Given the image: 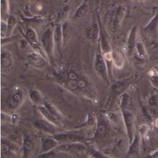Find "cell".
Listing matches in <instances>:
<instances>
[{
    "instance_id": "obj_1",
    "label": "cell",
    "mask_w": 158,
    "mask_h": 158,
    "mask_svg": "<svg viewBox=\"0 0 158 158\" xmlns=\"http://www.w3.org/2000/svg\"><path fill=\"white\" fill-rule=\"evenodd\" d=\"M28 93L21 86L10 88L2 98L1 112L9 114L17 110L28 97Z\"/></svg>"
},
{
    "instance_id": "obj_2",
    "label": "cell",
    "mask_w": 158,
    "mask_h": 158,
    "mask_svg": "<svg viewBox=\"0 0 158 158\" xmlns=\"http://www.w3.org/2000/svg\"><path fill=\"white\" fill-rule=\"evenodd\" d=\"M38 110L41 117L49 121L57 127H59L62 122L64 117L55 105L47 99L38 106Z\"/></svg>"
},
{
    "instance_id": "obj_3",
    "label": "cell",
    "mask_w": 158,
    "mask_h": 158,
    "mask_svg": "<svg viewBox=\"0 0 158 158\" xmlns=\"http://www.w3.org/2000/svg\"><path fill=\"white\" fill-rule=\"evenodd\" d=\"M53 31L54 26H48L43 30L40 37L41 46L51 64H53L54 62L55 52Z\"/></svg>"
},
{
    "instance_id": "obj_4",
    "label": "cell",
    "mask_w": 158,
    "mask_h": 158,
    "mask_svg": "<svg viewBox=\"0 0 158 158\" xmlns=\"http://www.w3.org/2000/svg\"><path fill=\"white\" fill-rule=\"evenodd\" d=\"M127 7L124 4H118L114 6L109 12L107 21L112 32L117 31L127 15Z\"/></svg>"
},
{
    "instance_id": "obj_5",
    "label": "cell",
    "mask_w": 158,
    "mask_h": 158,
    "mask_svg": "<svg viewBox=\"0 0 158 158\" xmlns=\"http://www.w3.org/2000/svg\"><path fill=\"white\" fill-rule=\"evenodd\" d=\"M135 78L136 77L133 75L129 78L120 80L113 83L109 90L107 104H112L113 102L123 94Z\"/></svg>"
},
{
    "instance_id": "obj_6",
    "label": "cell",
    "mask_w": 158,
    "mask_h": 158,
    "mask_svg": "<svg viewBox=\"0 0 158 158\" xmlns=\"http://www.w3.org/2000/svg\"><path fill=\"white\" fill-rule=\"evenodd\" d=\"M94 69L96 74L103 81L105 82H107L109 81V69L104 54L99 47L94 55Z\"/></svg>"
},
{
    "instance_id": "obj_7",
    "label": "cell",
    "mask_w": 158,
    "mask_h": 158,
    "mask_svg": "<svg viewBox=\"0 0 158 158\" xmlns=\"http://www.w3.org/2000/svg\"><path fill=\"white\" fill-rule=\"evenodd\" d=\"M24 36L28 43L31 46L34 51L40 53L48 59L41 46L40 40L37 35V33L33 27L28 26L26 28L24 32Z\"/></svg>"
},
{
    "instance_id": "obj_8",
    "label": "cell",
    "mask_w": 158,
    "mask_h": 158,
    "mask_svg": "<svg viewBox=\"0 0 158 158\" xmlns=\"http://www.w3.org/2000/svg\"><path fill=\"white\" fill-rule=\"evenodd\" d=\"M1 73L10 74L14 69V60L12 54L7 49L1 48Z\"/></svg>"
},
{
    "instance_id": "obj_9",
    "label": "cell",
    "mask_w": 158,
    "mask_h": 158,
    "mask_svg": "<svg viewBox=\"0 0 158 158\" xmlns=\"http://www.w3.org/2000/svg\"><path fill=\"white\" fill-rule=\"evenodd\" d=\"M89 149V148L82 142H71L60 144L55 149L59 152L70 154L81 153Z\"/></svg>"
},
{
    "instance_id": "obj_10",
    "label": "cell",
    "mask_w": 158,
    "mask_h": 158,
    "mask_svg": "<svg viewBox=\"0 0 158 158\" xmlns=\"http://www.w3.org/2000/svg\"><path fill=\"white\" fill-rule=\"evenodd\" d=\"M52 136L60 143V144L71 142H81L85 139V135L77 131H59Z\"/></svg>"
},
{
    "instance_id": "obj_11",
    "label": "cell",
    "mask_w": 158,
    "mask_h": 158,
    "mask_svg": "<svg viewBox=\"0 0 158 158\" xmlns=\"http://www.w3.org/2000/svg\"><path fill=\"white\" fill-rule=\"evenodd\" d=\"M1 155L2 158H17L19 155V148L12 141L2 138Z\"/></svg>"
},
{
    "instance_id": "obj_12",
    "label": "cell",
    "mask_w": 158,
    "mask_h": 158,
    "mask_svg": "<svg viewBox=\"0 0 158 158\" xmlns=\"http://www.w3.org/2000/svg\"><path fill=\"white\" fill-rule=\"evenodd\" d=\"M27 60L30 65L37 69H43L49 63L44 56L34 50L27 54Z\"/></svg>"
},
{
    "instance_id": "obj_13",
    "label": "cell",
    "mask_w": 158,
    "mask_h": 158,
    "mask_svg": "<svg viewBox=\"0 0 158 158\" xmlns=\"http://www.w3.org/2000/svg\"><path fill=\"white\" fill-rule=\"evenodd\" d=\"M137 33H138V27L136 25L133 26L130 29L125 44L124 46V52L125 55L130 57L134 53L135 46L137 43Z\"/></svg>"
},
{
    "instance_id": "obj_14",
    "label": "cell",
    "mask_w": 158,
    "mask_h": 158,
    "mask_svg": "<svg viewBox=\"0 0 158 158\" xmlns=\"http://www.w3.org/2000/svg\"><path fill=\"white\" fill-rule=\"evenodd\" d=\"M122 120L124 123L127 135L129 140V143H131L133 140L135 133H134V116L128 109L121 110Z\"/></svg>"
},
{
    "instance_id": "obj_15",
    "label": "cell",
    "mask_w": 158,
    "mask_h": 158,
    "mask_svg": "<svg viewBox=\"0 0 158 158\" xmlns=\"http://www.w3.org/2000/svg\"><path fill=\"white\" fill-rule=\"evenodd\" d=\"M60 143L52 136H42L40 139V154L43 155L56 149Z\"/></svg>"
},
{
    "instance_id": "obj_16",
    "label": "cell",
    "mask_w": 158,
    "mask_h": 158,
    "mask_svg": "<svg viewBox=\"0 0 158 158\" xmlns=\"http://www.w3.org/2000/svg\"><path fill=\"white\" fill-rule=\"evenodd\" d=\"M33 125L34 127L38 130L51 135H53L55 133L59 132L58 127L47 120L43 117L36 119Z\"/></svg>"
},
{
    "instance_id": "obj_17",
    "label": "cell",
    "mask_w": 158,
    "mask_h": 158,
    "mask_svg": "<svg viewBox=\"0 0 158 158\" xmlns=\"http://www.w3.org/2000/svg\"><path fill=\"white\" fill-rule=\"evenodd\" d=\"M101 34L100 27L96 19L94 18L85 30V35L89 41H98Z\"/></svg>"
},
{
    "instance_id": "obj_18",
    "label": "cell",
    "mask_w": 158,
    "mask_h": 158,
    "mask_svg": "<svg viewBox=\"0 0 158 158\" xmlns=\"http://www.w3.org/2000/svg\"><path fill=\"white\" fill-rule=\"evenodd\" d=\"M53 36L55 51H56L58 54H60L64 44L62 24H54Z\"/></svg>"
},
{
    "instance_id": "obj_19",
    "label": "cell",
    "mask_w": 158,
    "mask_h": 158,
    "mask_svg": "<svg viewBox=\"0 0 158 158\" xmlns=\"http://www.w3.org/2000/svg\"><path fill=\"white\" fill-rule=\"evenodd\" d=\"M22 158H30L34 151V144L32 138L29 135L23 137L22 144Z\"/></svg>"
},
{
    "instance_id": "obj_20",
    "label": "cell",
    "mask_w": 158,
    "mask_h": 158,
    "mask_svg": "<svg viewBox=\"0 0 158 158\" xmlns=\"http://www.w3.org/2000/svg\"><path fill=\"white\" fill-rule=\"evenodd\" d=\"M70 7L69 6H63L59 7L53 15V21L54 24H62L67 21V17L69 13Z\"/></svg>"
},
{
    "instance_id": "obj_21",
    "label": "cell",
    "mask_w": 158,
    "mask_h": 158,
    "mask_svg": "<svg viewBox=\"0 0 158 158\" xmlns=\"http://www.w3.org/2000/svg\"><path fill=\"white\" fill-rule=\"evenodd\" d=\"M128 148L129 145L127 140L123 137H120L117 138L114 142L112 152L114 154H120L125 152V151H128Z\"/></svg>"
},
{
    "instance_id": "obj_22",
    "label": "cell",
    "mask_w": 158,
    "mask_h": 158,
    "mask_svg": "<svg viewBox=\"0 0 158 158\" xmlns=\"http://www.w3.org/2000/svg\"><path fill=\"white\" fill-rule=\"evenodd\" d=\"M143 31L151 34L157 35L158 33V11L152 17L146 26L143 28Z\"/></svg>"
},
{
    "instance_id": "obj_23",
    "label": "cell",
    "mask_w": 158,
    "mask_h": 158,
    "mask_svg": "<svg viewBox=\"0 0 158 158\" xmlns=\"http://www.w3.org/2000/svg\"><path fill=\"white\" fill-rule=\"evenodd\" d=\"M94 131V138L101 139L105 137L109 131L108 126L106 121L98 122V123Z\"/></svg>"
},
{
    "instance_id": "obj_24",
    "label": "cell",
    "mask_w": 158,
    "mask_h": 158,
    "mask_svg": "<svg viewBox=\"0 0 158 158\" xmlns=\"http://www.w3.org/2000/svg\"><path fill=\"white\" fill-rule=\"evenodd\" d=\"M88 8V0H83L80 2V4L74 11L72 17V19L73 20H78L81 19L86 15Z\"/></svg>"
},
{
    "instance_id": "obj_25",
    "label": "cell",
    "mask_w": 158,
    "mask_h": 158,
    "mask_svg": "<svg viewBox=\"0 0 158 158\" xmlns=\"http://www.w3.org/2000/svg\"><path fill=\"white\" fill-rule=\"evenodd\" d=\"M28 97L30 98L31 102L37 106L41 105L45 99L41 93L36 89H32L29 91L28 93Z\"/></svg>"
},
{
    "instance_id": "obj_26",
    "label": "cell",
    "mask_w": 158,
    "mask_h": 158,
    "mask_svg": "<svg viewBox=\"0 0 158 158\" xmlns=\"http://www.w3.org/2000/svg\"><path fill=\"white\" fill-rule=\"evenodd\" d=\"M129 148L128 152L130 154H136L139 152V144H140V137L139 135L136 133L135 135V136L131 141V143H130Z\"/></svg>"
},
{
    "instance_id": "obj_27",
    "label": "cell",
    "mask_w": 158,
    "mask_h": 158,
    "mask_svg": "<svg viewBox=\"0 0 158 158\" xmlns=\"http://www.w3.org/2000/svg\"><path fill=\"white\" fill-rule=\"evenodd\" d=\"M112 60L113 66L120 69L123 66L124 59L120 52L117 51H112Z\"/></svg>"
},
{
    "instance_id": "obj_28",
    "label": "cell",
    "mask_w": 158,
    "mask_h": 158,
    "mask_svg": "<svg viewBox=\"0 0 158 158\" xmlns=\"http://www.w3.org/2000/svg\"><path fill=\"white\" fill-rule=\"evenodd\" d=\"M134 53L139 59H144L146 58L147 55L146 50L144 44L141 41H137Z\"/></svg>"
},
{
    "instance_id": "obj_29",
    "label": "cell",
    "mask_w": 158,
    "mask_h": 158,
    "mask_svg": "<svg viewBox=\"0 0 158 158\" xmlns=\"http://www.w3.org/2000/svg\"><path fill=\"white\" fill-rule=\"evenodd\" d=\"M9 0H1V20H7V18L10 15L9 13Z\"/></svg>"
},
{
    "instance_id": "obj_30",
    "label": "cell",
    "mask_w": 158,
    "mask_h": 158,
    "mask_svg": "<svg viewBox=\"0 0 158 158\" xmlns=\"http://www.w3.org/2000/svg\"><path fill=\"white\" fill-rule=\"evenodd\" d=\"M105 120L108 122V123H112V125H116L118 123L119 116L115 112L112 111H106L103 114Z\"/></svg>"
},
{
    "instance_id": "obj_31",
    "label": "cell",
    "mask_w": 158,
    "mask_h": 158,
    "mask_svg": "<svg viewBox=\"0 0 158 158\" xmlns=\"http://www.w3.org/2000/svg\"><path fill=\"white\" fill-rule=\"evenodd\" d=\"M6 22L7 23V28H8L7 37H9L12 34L14 30H15V28L17 23V22L16 18L13 15H10L9 16V17L7 18Z\"/></svg>"
},
{
    "instance_id": "obj_32",
    "label": "cell",
    "mask_w": 158,
    "mask_h": 158,
    "mask_svg": "<svg viewBox=\"0 0 158 158\" xmlns=\"http://www.w3.org/2000/svg\"><path fill=\"white\" fill-rule=\"evenodd\" d=\"M89 151L91 153L90 158H114L111 156H109L108 154L99 151L93 148H91L89 149Z\"/></svg>"
},
{
    "instance_id": "obj_33",
    "label": "cell",
    "mask_w": 158,
    "mask_h": 158,
    "mask_svg": "<svg viewBox=\"0 0 158 158\" xmlns=\"http://www.w3.org/2000/svg\"><path fill=\"white\" fill-rule=\"evenodd\" d=\"M8 36L7 23L6 20L1 19V38L2 40Z\"/></svg>"
},
{
    "instance_id": "obj_34",
    "label": "cell",
    "mask_w": 158,
    "mask_h": 158,
    "mask_svg": "<svg viewBox=\"0 0 158 158\" xmlns=\"http://www.w3.org/2000/svg\"><path fill=\"white\" fill-rule=\"evenodd\" d=\"M151 80L152 82L156 86L158 85V76L156 75V74H153L151 76Z\"/></svg>"
},
{
    "instance_id": "obj_35",
    "label": "cell",
    "mask_w": 158,
    "mask_h": 158,
    "mask_svg": "<svg viewBox=\"0 0 158 158\" xmlns=\"http://www.w3.org/2000/svg\"><path fill=\"white\" fill-rule=\"evenodd\" d=\"M148 158H158V151L150 154Z\"/></svg>"
},
{
    "instance_id": "obj_36",
    "label": "cell",
    "mask_w": 158,
    "mask_h": 158,
    "mask_svg": "<svg viewBox=\"0 0 158 158\" xmlns=\"http://www.w3.org/2000/svg\"><path fill=\"white\" fill-rule=\"evenodd\" d=\"M155 70L157 71V72L158 73V66H156L155 67Z\"/></svg>"
},
{
    "instance_id": "obj_37",
    "label": "cell",
    "mask_w": 158,
    "mask_h": 158,
    "mask_svg": "<svg viewBox=\"0 0 158 158\" xmlns=\"http://www.w3.org/2000/svg\"><path fill=\"white\" fill-rule=\"evenodd\" d=\"M75 1H80V2H81L83 0H75Z\"/></svg>"
},
{
    "instance_id": "obj_38",
    "label": "cell",
    "mask_w": 158,
    "mask_h": 158,
    "mask_svg": "<svg viewBox=\"0 0 158 158\" xmlns=\"http://www.w3.org/2000/svg\"><path fill=\"white\" fill-rule=\"evenodd\" d=\"M157 46H158V42H157Z\"/></svg>"
}]
</instances>
